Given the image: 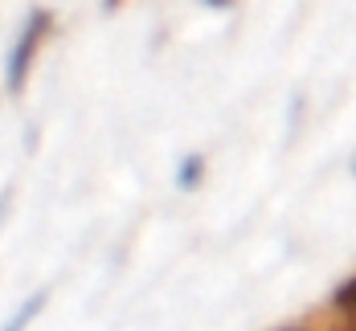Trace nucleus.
<instances>
[{
    "label": "nucleus",
    "mask_w": 356,
    "mask_h": 331,
    "mask_svg": "<svg viewBox=\"0 0 356 331\" xmlns=\"http://www.w3.org/2000/svg\"><path fill=\"white\" fill-rule=\"evenodd\" d=\"M37 307H41V294H37V298H29V307H25V311L17 315V323H13V328H4V331H17V328H21V323H29V315H33Z\"/></svg>",
    "instance_id": "1"
}]
</instances>
